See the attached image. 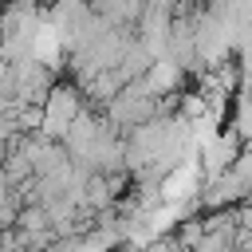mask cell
I'll list each match as a JSON object with an SVG mask.
<instances>
[{"label": "cell", "instance_id": "6da1fadb", "mask_svg": "<svg viewBox=\"0 0 252 252\" xmlns=\"http://www.w3.org/2000/svg\"><path fill=\"white\" fill-rule=\"evenodd\" d=\"M79 114H83V94H79V87L55 83V87L47 91V98H43V126H39V134L63 142Z\"/></svg>", "mask_w": 252, "mask_h": 252}, {"label": "cell", "instance_id": "7a4b0ae2", "mask_svg": "<svg viewBox=\"0 0 252 252\" xmlns=\"http://www.w3.org/2000/svg\"><path fill=\"white\" fill-rule=\"evenodd\" d=\"M228 126H232L244 142H252V94H248V91H236V98H232V114H228Z\"/></svg>", "mask_w": 252, "mask_h": 252}]
</instances>
